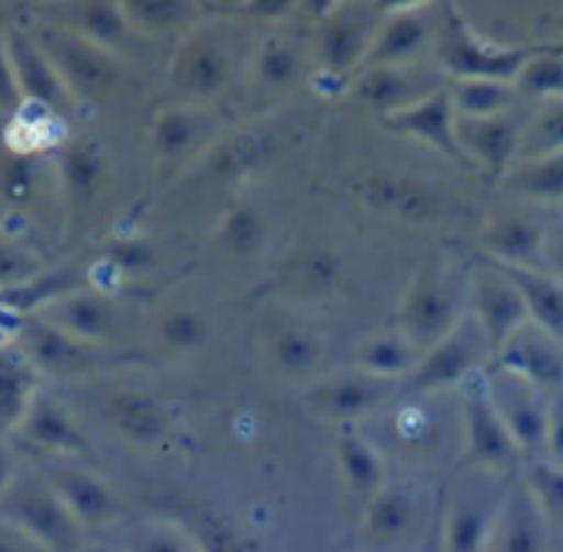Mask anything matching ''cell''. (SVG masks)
<instances>
[{
	"label": "cell",
	"instance_id": "cell-37",
	"mask_svg": "<svg viewBox=\"0 0 563 552\" xmlns=\"http://www.w3.org/2000/svg\"><path fill=\"white\" fill-rule=\"evenodd\" d=\"M500 185L528 201L563 203V152L511 165Z\"/></svg>",
	"mask_w": 563,
	"mask_h": 552
},
{
	"label": "cell",
	"instance_id": "cell-7",
	"mask_svg": "<svg viewBox=\"0 0 563 552\" xmlns=\"http://www.w3.org/2000/svg\"><path fill=\"white\" fill-rule=\"evenodd\" d=\"M3 509L38 542L64 552L75 548L80 526L69 515L58 493L49 487L47 478H14L9 493L3 495Z\"/></svg>",
	"mask_w": 563,
	"mask_h": 552
},
{
	"label": "cell",
	"instance_id": "cell-33",
	"mask_svg": "<svg viewBox=\"0 0 563 552\" xmlns=\"http://www.w3.org/2000/svg\"><path fill=\"white\" fill-rule=\"evenodd\" d=\"M69 31L80 33L88 42L99 44V47L110 49V53L124 58L126 47H132L135 33H132L130 22H126L121 3H110V0H91V3H77L75 14L69 20Z\"/></svg>",
	"mask_w": 563,
	"mask_h": 552
},
{
	"label": "cell",
	"instance_id": "cell-48",
	"mask_svg": "<svg viewBox=\"0 0 563 552\" xmlns=\"http://www.w3.org/2000/svg\"><path fill=\"white\" fill-rule=\"evenodd\" d=\"M526 487L537 498L539 509L548 520L563 517V465H553L548 460L531 462L526 476Z\"/></svg>",
	"mask_w": 563,
	"mask_h": 552
},
{
	"label": "cell",
	"instance_id": "cell-39",
	"mask_svg": "<svg viewBox=\"0 0 563 552\" xmlns=\"http://www.w3.org/2000/svg\"><path fill=\"white\" fill-rule=\"evenodd\" d=\"M269 361L286 377H306L322 361V341L311 330L286 324L267 339Z\"/></svg>",
	"mask_w": 563,
	"mask_h": 552
},
{
	"label": "cell",
	"instance_id": "cell-23",
	"mask_svg": "<svg viewBox=\"0 0 563 552\" xmlns=\"http://www.w3.org/2000/svg\"><path fill=\"white\" fill-rule=\"evenodd\" d=\"M102 418L121 440L152 449L170 434V412L154 396L143 390H115L104 399Z\"/></svg>",
	"mask_w": 563,
	"mask_h": 552
},
{
	"label": "cell",
	"instance_id": "cell-34",
	"mask_svg": "<svg viewBox=\"0 0 563 552\" xmlns=\"http://www.w3.org/2000/svg\"><path fill=\"white\" fill-rule=\"evenodd\" d=\"M421 352L396 330V333H377L368 335L357 344L355 363L361 372L372 374L379 379H394V383H405L416 366L421 363Z\"/></svg>",
	"mask_w": 563,
	"mask_h": 552
},
{
	"label": "cell",
	"instance_id": "cell-42",
	"mask_svg": "<svg viewBox=\"0 0 563 552\" xmlns=\"http://www.w3.org/2000/svg\"><path fill=\"white\" fill-rule=\"evenodd\" d=\"M44 185V165L31 152H9L0 157V201L22 209L38 198Z\"/></svg>",
	"mask_w": 563,
	"mask_h": 552
},
{
	"label": "cell",
	"instance_id": "cell-53",
	"mask_svg": "<svg viewBox=\"0 0 563 552\" xmlns=\"http://www.w3.org/2000/svg\"><path fill=\"white\" fill-rule=\"evenodd\" d=\"M25 102L20 93V86H16V77H14V66H11L9 53H5V42L0 44V110L11 113L16 110L20 104Z\"/></svg>",
	"mask_w": 563,
	"mask_h": 552
},
{
	"label": "cell",
	"instance_id": "cell-47",
	"mask_svg": "<svg viewBox=\"0 0 563 552\" xmlns=\"http://www.w3.org/2000/svg\"><path fill=\"white\" fill-rule=\"evenodd\" d=\"M198 552H264L247 533L214 515H201L196 522Z\"/></svg>",
	"mask_w": 563,
	"mask_h": 552
},
{
	"label": "cell",
	"instance_id": "cell-46",
	"mask_svg": "<svg viewBox=\"0 0 563 552\" xmlns=\"http://www.w3.org/2000/svg\"><path fill=\"white\" fill-rule=\"evenodd\" d=\"M341 256L324 247H308L295 264H291V275H295L297 286L306 291H328L341 280Z\"/></svg>",
	"mask_w": 563,
	"mask_h": 552
},
{
	"label": "cell",
	"instance_id": "cell-14",
	"mask_svg": "<svg viewBox=\"0 0 563 552\" xmlns=\"http://www.w3.org/2000/svg\"><path fill=\"white\" fill-rule=\"evenodd\" d=\"M212 124L207 108L176 102L159 110L152 124V152L157 168L174 170L190 165L201 148H209Z\"/></svg>",
	"mask_w": 563,
	"mask_h": 552
},
{
	"label": "cell",
	"instance_id": "cell-35",
	"mask_svg": "<svg viewBox=\"0 0 563 552\" xmlns=\"http://www.w3.org/2000/svg\"><path fill=\"white\" fill-rule=\"evenodd\" d=\"M339 467L344 476L346 489L361 506H366L379 489L385 487V465L379 460L377 449L361 434L346 432L339 438Z\"/></svg>",
	"mask_w": 563,
	"mask_h": 552
},
{
	"label": "cell",
	"instance_id": "cell-4",
	"mask_svg": "<svg viewBox=\"0 0 563 552\" xmlns=\"http://www.w3.org/2000/svg\"><path fill=\"white\" fill-rule=\"evenodd\" d=\"M399 333L421 355L449 339L462 324V306L438 267H421L412 275L399 302Z\"/></svg>",
	"mask_w": 563,
	"mask_h": 552
},
{
	"label": "cell",
	"instance_id": "cell-52",
	"mask_svg": "<svg viewBox=\"0 0 563 552\" xmlns=\"http://www.w3.org/2000/svg\"><path fill=\"white\" fill-rule=\"evenodd\" d=\"M548 462L563 465V390L550 396V418H548Z\"/></svg>",
	"mask_w": 563,
	"mask_h": 552
},
{
	"label": "cell",
	"instance_id": "cell-25",
	"mask_svg": "<svg viewBox=\"0 0 563 552\" xmlns=\"http://www.w3.org/2000/svg\"><path fill=\"white\" fill-rule=\"evenodd\" d=\"M432 42V16L423 9H405L383 16L374 33L372 49L366 55L363 69L372 66H412ZM361 69V71H363Z\"/></svg>",
	"mask_w": 563,
	"mask_h": 552
},
{
	"label": "cell",
	"instance_id": "cell-21",
	"mask_svg": "<svg viewBox=\"0 0 563 552\" xmlns=\"http://www.w3.org/2000/svg\"><path fill=\"white\" fill-rule=\"evenodd\" d=\"M5 53H9L11 66H14L16 86L25 102L38 104V108H47L60 113V110L71 108V93L66 91L64 80L55 71L53 60L44 55V49L38 47L36 38L27 36V33H9L5 38Z\"/></svg>",
	"mask_w": 563,
	"mask_h": 552
},
{
	"label": "cell",
	"instance_id": "cell-36",
	"mask_svg": "<svg viewBox=\"0 0 563 552\" xmlns=\"http://www.w3.org/2000/svg\"><path fill=\"white\" fill-rule=\"evenodd\" d=\"M36 399V368L20 350H0V434L20 429Z\"/></svg>",
	"mask_w": 563,
	"mask_h": 552
},
{
	"label": "cell",
	"instance_id": "cell-18",
	"mask_svg": "<svg viewBox=\"0 0 563 552\" xmlns=\"http://www.w3.org/2000/svg\"><path fill=\"white\" fill-rule=\"evenodd\" d=\"M44 478L58 493V498L64 500V506L80 528H104L119 520V495L97 473L64 465V462H53L44 471Z\"/></svg>",
	"mask_w": 563,
	"mask_h": 552
},
{
	"label": "cell",
	"instance_id": "cell-9",
	"mask_svg": "<svg viewBox=\"0 0 563 552\" xmlns=\"http://www.w3.org/2000/svg\"><path fill=\"white\" fill-rule=\"evenodd\" d=\"M445 88L440 75L421 69V66H372L357 71L350 80V99L363 108L374 110L383 119L421 102L429 93Z\"/></svg>",
	"mask_w": 563,
	"mask_h": 552
},
{
	"label": "cell",
	"instance_id": "cell-5",
	"mask_svg": "<svg viewBox=\"0 0 563 552\" xmlns=\"http://www.w3.org/2000/svg\"><path fill=\"white\" fill-rule=\"evenodd\" d=\"M489 405L506 423L509 434L515 438L522 456H542L548 451V418H550V396L533 388L517 374L495 368L484 385Z\"/></svg>",
	"mask_w": 563,
	"mask_h": 552
},
{
	"label": "cell",
	"instance_id": "cell-50",
	"mask_svg": "<svg viewBox=\"0 0 563 552\" xmlns=\"http://www.w3.org/2000/svg\"><path fill=\"white\" fill-rule=\"evenodd\" d=\"M121 552H196L181 533L163 526H143L126 533Z\"/></svg>",
	"mask_w": 563,
	"mask_h": 552
},
{
	"label": "cell",
	"instance_id": "cell-22",
	"mask_svg": "<svg viewBox=\"0 0 563 552\" xmlns=\"http://www.w3.org/2000/svg\"><path fill=\"white\" fill-rule=\"evenodd\" d=\"M465 445L467 460L478 471H511L520 462V449L506 423L489 405L487 394H473L465 401Z\"/></svg>",
	"mask_w": 563,
	"mask_h": 552
},
{
	"label": "cell",
	"instance_id": "cell-29",
	"mask_svg": "<svg viewBox=\"0 0 563 552\" xmlns=\"http://www.w3.org/2000/svg\"><path fill=\"white\" fill-rule=\"evenodd\" d=\"M58 174L71 212H82L91 207L102 196L104 179H108V154H104L102 143L86 141V137L69 143L60 154Z\"/></svg>",
	"mask_w": 563,
	"mask_h": 552
},
{
	"label": "cell",
	"instance_id": "cell-32",
	"mask_svg": "<svg viewBox=\"0 0 563 552\" xmlns=\"http://www.w3.org/2000/svg\"><path fill=\"white\" fill-rule=\"evenodd\" d=\"M121 9L137 38L187 36L198 20V5L187 0H126Z\"/></svg>",
	"mask_w": 563,
	"mask_h": 552
},
{
	"label": "cell",
	"instance_id": "cell-57",
	"mask_svg": "<svg viewBox=\"0 0 563 552\" xmlns=\"http://www.w3.org/2000/svg\"><path fill=\"white\" fill-rule=\"evenodd\" d=\"M0 552H20L16 548H11L9 542H0Z\"/></svg>",
	"mask_w": 563,
	"mask_h": 552
},
{
	"label": "cell",
	"instance_id": "cell-10",
	"mask_svg": "<svg viewBox=\"0 0 563 552\" xmlns=\"http://www.w3.org/2000/svg\"><path fill=\"white\" fill-rule=\"evenodd\" d=\"M504 498L493 484L465 482L456 487L445 506L440 552H487Z\"/></svg>",
	"mask_w": 563,
	"mask_h": 552
},
{
	"label": "cell",
	"instance_id": "cell-19",
	"mask_svg": "<svg viewBox=\"0 0 563 552\" xmlns=\"http://www.w3.org/2000/svg\"><path fill=\"white\" fill-rule=\"evenodd\" d=\"M498 368L517 374L542 394L563 390V344L528 322L498 352Z\"/></svg>",
	"mask_w": 563,
	"mask_h": 552
},
{
	"label": "cell",
	"instance_id": "cell-44",
	"mask_svg": "<svg viewBox=\"0 0 563 552\" xmlns=\"http://www.w3.org/2000/svg\"><path fill=\"white\" fill-rule=\"evenodd\" d=\"M157 335L174 352H201L209 341V324L192 308H165L157 319Z\"/></svg>",
	"mask_w": 563,
	"mask_h": 552
},
{
	"label": "cell",
	"instance_id": "cell-15",
	"mask_svg": "<svg viewBox=\"0 0 563 552\" xmlns=\"http://www.w3.org/2000/svg\"><path fill=\"white\" fill-rule=\"evenodd\" d=\"M16 350L36 372L47 374H80L104 361L99 346L82 344L38 317L27 319L16 330Z\"/></svg>",
	"mask_w": 563,
	"mask_h": 552
},
{
	"label": "cell",
	"instance_id": "cell-45",
	"mask_svg": "<svg viewBox=\"0 0 563 552\" xmlns=\"http://www.w3.org/2000/svg\"><path fill=\"white\" fill-rule=\"evenodd\" d=\"M515 88L520 97L559 102L563 99V58L561 55H533L517 75Z\"/></svg>",
	"mask_w": 563,
	"mask_h": 552
},
{
	"label": "cell",
	"instance_id": "cell-30",
	"mask_svg": "<svg viewBox=\"0 0 563 552\" xmlns=\"http://www.w3.org/2000/svg\"><path fill=\"white\" fill-rule=\"evenodd\" d=\"M526 300L528 319L542 333L563 344V284L544 269L531 267H500Z\"/></svg>",
	"mask_w": 563,
	"mask_h": 552
},
{
	"label": "cell",
	"instance_id": "cell-58",
	"mask_svg": "<svg viewBox=\"0 0 563 552\" xmlns=\"http://www.w3.org/2000/svg\"><path fill=\"white\" fill-rule=\"evenodd\" d=\"M86 552H110V550H102V548H97V550H86Z\"/></svg>",
	"mask_w": 563,
	"mask_h": 552
},
{
	"label": "cell",
	"instance_id": "cell-28",
	"mask_svg": "<svg viewBox=\"0 0 563 552\" xmlns=\"http://www.w3.org/2000/svg\"><path fill=\"white\" fill-rule=\"evenodd\" d=\"M20 432L27 443L53 456H80L88 451V440L75 418L58 401L42 394H36V399L27 407Z\"/></svg>",
	"mask_w": 563,
	"mask_h": 552
},
{
	"label": "cell",
	"instance_id": "cell-49",
	"mask_svg": "<svg viewBox=\"0 0 563 552\" xmlns=\"http://www.w3.org/2000/svg\"><path fill=\"white\" fill-rule=\"evenodd\" d=\"M104 262H110L124 275H143L157 267L159 256L152 240H143V236H119V240H113L104 247Z\"/></svg>",
	"mask_w": 563,
	"mask_h": 552
},
{
	"label": "cell",
	"instance_id": "cell-16",
	"mask_svg": "<svg viewBox=\"0 0 563 552\" xmlns=\"http://www.w3.org/2000/svg\"><path fill=\"white\" fill-rule=\"evenodd\" d=\"M38 319L55 324L71 339L91 346H104L121 330V313L113 297L97 289H77L44 308Z\"/></svg>",
	"mask_w": 563,
	"mask_h": 552
},
{
	"label": "cell",
	"instance_id": "cell-27",
	"mask_svg": "<svg viewBox=\"0 0 563 552\" xmlns=\"http://www.w3.org/2000/svg\"><path fill=\"white\" fill-rule=\"evenodd\" d=\"M548 231L531 218L506 214L484 225L482 247L487 258L498 267H531L542 269Z\"/></svg>",
	"mask_w": 563,
	"mask_h": 552
},
{
	"label": "cell",
	"instance_id": "cell-43",
	"mask_svg": "<svg viewBox=\"0 0 563 552\" xmlns=\"http://www.w3.org/2000/svg\"><path fill=\"white\" fill-rule=\"evenodd\" d=\"M563 152V99L559 102H548L522 130V146L520 157L522 159H537L548 157V154H561ZM515 163V165H517Z\"/></svg>",
	"mask_w": 563,
	"mask_h": 552
},
{
	"label": "cell",
	"instance_id": "cell-8",
	"mask_svg": "<svg viewBox=\"0 0 563 552\" xmlns=\"http://www.w3.org/2000/svg\"><path fill=\"white\" fill-rule=\"evenodd\" d=\"M379 22L383 16L374 20L372 14H361L355 5L350 9L335 5V14H324L317 27V49H313L322 71L352 80L366 64Z\"/></svg>",
	"mask_w": 563,
	"mask_h": 552
},
{
	"label": "cell",
	"instance_id": "cell-12",
	"mask_svg": "<svg viewBox=\"0 0 563 552\" xmlns=\"http://www.w3.org/2000/svg\"><path fill=\"white\" fill-rule=\"evenodd\" d=\"M399 383L394 379H379L366 372L335 374L313 385L306 396V405L313 416L335 423H352L372 416L374 410L385 405L396 394Z\"/></svg>",
	"mask_w": 563,
	"mask_h": 552
},
{
	"label": "cell",
	"instance_id": "cell-24",
	"mask_svg": "<svg viewBox=\"0 0 563 552\" xmlns=\"http://www.w3.org/2000/svg\"><path fill=\"white\" fill-rule=\"evenodd\" d=\"M487 552H548V517L526 482L506 493Z\"/></svg>",
	"mask_w": 563,
	"mask_h": 552
},
{
	"label": "cell",
	"instance_id": "cell-41",
	"mask_svg": "<svg viewBox=\"0 0 563 552\" xmlns=\"http://www.w3.org/2000/svg\"><path fill=\"white\" fill-rule=\"evenodd\" d=\"M218 242L231 256H253L267 242V220L251 203H236V207L225 209L223 220H220Z\"/></svg>",
	"mask_w": 563,
	"mask_h": 552
},
{
	"label": "cell",
	"instance_id": "cell-26",
	"mask_svg": "<svg viewBox=\"0 0 563 552\" xmlns=\"http://www.w3.org/2000/svg\"><path fill=\"white\" fill-rule=\"evenodd\" d=\"M383 121L394 132H401L407 137H418L421 143H429L432 148L443 152L445 157L465 163L460 146H456V113L449 86L429 93L421 102L410 104V108L399 110V113L388 115Z\"/></svg>",
	"mask_w": 563,
	"mask_h": 552
},
{
	"label": "cell",
	"instance_id": "cell-11",
	"mask_svg": "<svg viewBox=\"0 0 563 552\" xmlns=\"http://www.w3.org/2000/svg\"><path fill=\"white\" fill-rule=\"evenodd\" d=\"M473 319L482 328L489 352H495V355L504 350L506 341L517 330L531 322L520 289L498 264L489 262V267H482L476 273V280H473Z\"/></svg>",
	"mask_w": 563,
	"mask_h": 552
},
{
	"label": "cell",
	"instance_id": "cell-40",
	"mask_svg": "<svg viewBox=\"0 0 563 552\" xmlns=\"http://www.w3.org/2000/svg\"><path fill=\"white\" fill-rule=\"evenodd\" d=\"M302 53L286 38H267L253 55V77L264 91H286L300 80Z\"/></svg>",
	"mask_w": 563,
	"mask_h": 552
},
{
	"label": "cell",
	"instance_id": "cell-3",
	"mask_svg": "<svg viewBox=\"0 0 563 552\" xmlns=\"http://www.w3.org/2000/svg\"><path fill=\"white\" fill-rule=\"evenodd\" d=\"M429 531V506L412 484H385L363 506L361 539L366 552H416Z\"/></svg>",
	"mask_w": 563,
	"mask_h": 552
},
{
	"label": "cell",
	"instance_id": "cell-56",
	"mask_svg": "<svg viewBox=\"0 0 563 552\" xmlns=\"http://www.w3.org/2000/svg\"><path fill=\"white\" fill-rule=\"evenodd\" d=\"M5 344H9V330L0 324V350H5Z\"/></svg>",
	"mask_w": 563,
	"mask_h": 552
},
{
	"label": "cell",
	"instance_id": "cell-20",
	"mask_svg": "<svg viewBox=\"0 0 563 552\" xmlns=\"http://www.w3.org/2000/svg\"><path fill=\"white\" fill-rule=\"evenodd\" d=\"M355 192L363 198V203L377 212L390 214L396 220H432L440 212V196L432 185L421 179H412L405 174H390V170H374L363 176L355 185Z\"/></svg>",
	"mask_w": 563,
	"mask_h": 552
},
{
	"label": "cell",
	"instance_id": "cell-55",
	"mask_svg": "<svg viewBox=\"0 0 563 552\" xmlns=\"http://www.w3.org/2000/svg\"><path fill=\"white\" fill-rule=\"evenodd\" d=\"M14 476H16L14 454H11L9 445L0 443V498H3V495L9 493V487H11V484H14Z\"/></svg>",
	"mask_w": 563,
	"mask_h": 552
},
{
	"label": "cell",
	"instance_id": "cell-51",
	"mask_svg": "<svg viewBox=\"0 0 563 552\" xmlns=\"http://www.w3.org/2000/svg\"><path fill=\"white\" fill-rule=\"evenodd\" d=\"M38 273H42V262L36 258V253L22 245H11V242L0 245V291L25 284Z\"/></svg>",
	"mask_w": 563,
	"mask_h": 552
},
{
	"label": "cell",
	"instance_id": "cell-6",
	"mask_svg": "<svg viewBox=\"0 0 563 552\" xmlns=\"http://www.w3.org/2000/svg\"><path fill=\"white\" fill-rule=\"evenodd\" d=\"M484 352H489L487 339L476 319L465 317L460 328L440 341L434 350H429L416 366V372L405 379V394L410 396H429L438 390H449L454 385H462L471 379L482 363Z\"/></svg>",
	"mask_w": 563,
	"mask_h": 552
},
{
	"label": "cell",
	"instance_id": "cell-38",
	"mask_svg": "<svg viewBox=\"0 0 563 552\" xmlns=\"http://www.w3.org/2000/svg\"><path fill=\"white\" fill-rule=\"evenodd\" d=\"M454 113L460 119H495L515 110L517 88L498 80H454L449 86Z\"/></svg>",
	"mask_w": 563,
	"mask_h": 552
},
{
	"label": "cell",
	"instance_id": "cell-31",
	"mask_svg": "<svg viewBox=\"0 0 563 552\" xmlns=\"http://www.w3.org/2000/svg\"><path fill=\"white\" fill-rule=\"evenodd\" d=\"M82 289V278L77 269H53V273H38L36 278L25 280L20 286L0 291V313L3 317H38L47 306H53L60 297Z\"/></svg>",
	"mask_w": 563,
	"mask_h": 552
},
{
	"label": "cell",
	"instance_id": "cell-2",
	"mask_svg": "<svg viewBox=\"0 0 563 552\" xmlns=\"http://www.w3.org/2000/svg\"><path fill=\"white\" fill-rule=\"evenodd\" d=\"M236 53L223 31L212 25H196L179 38L170 55L168 80L181 104L207 108L234 82Z\"/></svg>",
	"mask_w": 563,
	"mask_h": 552
},
{
	"label": "cell",
	"instance_id": "cell-17",
	"mask_svg": "<svg viewBox=\"0 0 563 552\" xmlns=\"http://www.w3.org/2000/svg\"><path fill=\"white\" fill-rule=\"evenodd\" d=\"M443 69L454 80H498L515 86L522 66L533 58L531 49H504L478 42L465 31H454L443 42Z\"/></svg>",
	"mask_w": 563,
	"mask_h": 552
},
{
	"label": "cell",
	"instance_id": "cell-54",
	"mask_svg": "<svg viewBox=\"0 0 563 552\" xmlns=\"http://www.w3.org/2000/svg\"><path fill=\"white\" fill-rule=\"evenodd\" d=\"M542 269L563 284V234H548V242H544Z\"/></svg>",
	"mask_w": 563,
	"mask_h": 552
},
{
	"label": "cell",
	"instance_id": "cell-13",
	"mask_svg": "<svg viewBox=\"0 0 563 552\" xmlns=\"http://www.w3.org/2000/svg\"><path fill=\"white\" fill-rule=\"evenodd\" d=\"M522 124L515 113L495 119H460L456 115V146L465 163L478 165L495 179H504L520 157Z\"/></svg>",
	"mask_w": 563,
	"mask_h": 552
},
{
	"label": "cell",
	"instance_id": "cell-1",
	"mask_svg": "<svg viewBox=\"0 0 563 552\" xmlns=\"http://www.w3.org/2000/svg\"><path fill=\"white\" fill-rule=\"evenodd\" d=\"M33 38L53 60L71 99L104 104L126 88L130 75H126L121 55L88 42L80 33L69 31V27H42Z\"/></svg>",
	"mask_w": 563,
	"mask_h": 552
}]
</instances>
